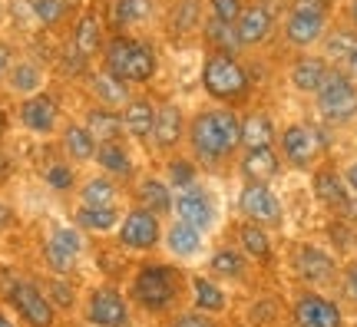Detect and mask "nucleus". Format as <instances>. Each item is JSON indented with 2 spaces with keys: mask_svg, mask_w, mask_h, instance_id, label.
<instances>
[{
  "mask_svg": "<svg viewBox=\"0 0 357 327\" xmlns=\"http://www.w3.org/2000/svg\"><path fill=\"white\" fill-rule=\"evenodd\" d=\"M347 284H351V294L357 298V271H351V275H347Z\"/></svg>",
  "mask_w": 357,
  "mask_h": 327,
  "instance_id": "52",
  "label": "nucleus"
},
{
  "mask_svg": "<svg viewBox=\"0 0 357 327\" xmlns=\"http://www.w3.org/2000/svg\"><path fill=\"white\" fill-rule=\"evenodd\" d=\"M298 271L307 277V281H324V277H331L334 264L328 254H321L318 248H301L298 252Z\"/></svg>",
  "mask_w": 357,
  "mask_h": 327,
  "instance_id": "32",
  "label": "nucleus"
},
{
  "mask_svg": "<svg viewBox=\"0 0 357 327\" xmlns=\"http://www.w3.org/2000/svg\"><path fill=\"white\" fill-rule=\"evenodd\" d=\"M10 304L33 327H50L53 324V304L47 301L43 294H40V288L26 284V281H17V284H10Z\"/></svg>",
  "mask_w": 357,
  "mask_h": 327,
  "instance_id": "11",
  "label": "nucleus"
},
{
  "mask_svg": "<svg viewBox=\"0 0 357 327\" xmlns=\"http://www.w3.org/2000/svg\"><path fill=\"white\" fill-rule=\"evenodd\" d=\"M344 182H347V189H351V192H357V162H351V165H347V176H344Z\"/></svg>",
  "mask_w": 357,
  "mask_h": 327,
  "instance_id": "49",
  "label": "nucleus"
},
{
  "mask_svg": "<svg viewBox=\"0 0 357 327\" xmlns=\"http://www.w3.org/2000/svg\"><path fill=\"white\" fill-rule=\"evenodd\" d=\"M43 178H47V185H50L53 192L73 189V182H77V176H73V165H66V162H50V165H47V172H43Z\"/></svg>",
  "mask_w": 357,
  "mask_h": 327,
  "instance_id": "37",
  "label": "nucleus"
},
{
  "mask_svg": "<svg viewBox=\"0 0 357 327\" xmlns=\"http://www.w3.org/2000/svg\"><path fill=\"white\" fill-rule=\"evenodd\" d=\"M208 7H212V17L225 20V24H235L245 10L242 0H208Z\"/></svg>",
  "mask_w": 357,
  "mask_h": 327,
  "instance_id": "42",
  "label": "nucleus"
},
{
  "mask_svg": "<svg viewBox=\"0 0 357 327\" xmlns=\"http://www.w3.org/2000/svg\"><path fill=\"white\" fill-rule=\"evenodd\" d=\"M169 182H172L176 189H189V185H195V169H192V162H185V159H172V162H169Z\"/></svg>",
  "mask_w": 357,
  "mask_h": 327,
  "instance_id": "39",
  "label": "nucleus"
},
{
  "mask_svg": "<svg viewBox=\"0 0 357 327\" xmlns=\"http://www.w3.org/2000/svg\"><path fill=\"white\" fill-rule=\"evenodd\" d=\"M275 142V123L265 113H252L242 119V146L245 149H261Z\"/></svg>",
  "mask_w": 357,
  "mask_h": 327,
  "instance_id": "27",
  "label": "nucleus"
},
{
  "mask_svg": "<svg viewBox=\"0 0 357 327\" xmlns=\"http://www.w3.org/2000/svg\"><path fill=\"white\" fill-rule=\"evenodd\" d=\"M20 123L37 136H50L56 123H60V106L47 93H33V96H26L20 102Z\"/></svg>",
  "mask_w": 357,
  "mask_h": 327,
  "instance_id": "9",
  "label": "nucleus"
},
{
  "mask_svg": "<svg viewBox=\"0 0 357 327\" xmlns=\"http://www.w3.org/2000/svg\"><path fill=\"white\" fill-rule=\"evenodd\" d=\"M294 317H298V324L301 327H341V314H337V307L331 301H324L318 294H307L298 301L294 307Z\"/></svg>",
  "mask_w": 357,
  "mask_h": 327,
  "instance_id": "16",
  "label": "nucleus"
},
{
  "mask_svg": "<svg viewBox=\"0 0 357 327\" xmlns=\"http://www.w3.org/2000/svg\"><path fill=\"white\" fill-rule=\"evenodd\" d=\"M3 132H7V116L0 113V136H3Z\"/></svg>",
  "mask_w": 357,
  "mask_h": 327,
  "instance_id": "54",
  "label": "nucleus"
},
{
  "mask_svg": "<svg viewBox=\"0 0 357 327\" xmlns=\"http://www.w3.org/2000/svg\"><path fill=\"white\" fill-rule=\"evenodd\" d=\"M33 13L43 26H56L66 17V3L63 0H33Z\"/></svg>",
  "mask_w": 357,
  "mask_h": 327,
  "instance_id": "38",
  "label": "nucleus"
},
{
  "mask_svg": "<svg viewBox=\"0 0 357 327\" xmlns=\"http://www.w3.org/2000/svg\"><path fill=\"white\" fill-rule=\"evenodd\" d=\"M83 126L93 132L96 142H119L126 126H123V116L116 113V109H106V106H93L86 113V123Z\"/></svg>",
  "mask_w": 357,
  "mask_h": 327,
  "instance_id": "20",
  "label": "nucleus"
},
{
  "mask_svg": "<svg viewBox=\"0 0 357 327\" xmlns=\"http://www.w3.org/2000/svg\"><path fill=\"white\" fill-rule=\"evenodd\" d=\"M192 288H195V304H199L202 311H222V307H225V294H222L212 281L195 277V281H192Z\"/></svg>",
  "mask_w": 357,
  "mask_h": 327,
  "instance_id": "35",
  "label": "nucleus"
},
{
  "mask_svg": "<svg viewBox=\"0 0 357 327\" xmlns=\"http://www.w3.org/2000/svg\"><path fill=\"white\" fill-rule=\"evenodd\" d=\"M50 241L56 245V248H63V252H70V254H79V248H83V238H79V235L73 231V228H56Z\"/></svg>",
  "mask_w": 357,
  "mask_h": 327,
  "instance_id": "45",
  "label": "nucleus"
},
{
  "mask_svg": "<svg viewBox=\"0 0 357 327\" xmlns=\"http://www.w3.org/2000/svg\"><path fill=\"white\" fill-rule=\"evenodd\" d=\"M278 155H275V149L271 146H261V149H245L242 155V176L248 178V182H261L265 185L268 178L278 176Z\"/></svg>",
  "mask_w": 357,
  "mask_h": 327,
  "instance_id": "19",
  "label": "nucleus"
},
{
  "mask_svg": "<svg viewBox=\"0 0 357 327\" xmlns=\"http://www.w3.org/2000/svg\"><path fill=\"white\" fill-rule=\"evenodd\" d=\"M189 146L202 165L225 162L242 146V119L231 109H202L189 123Z\"/></svg>",
  "mask_w": 357,
  "mask_h": 327,
  "instance_id": "1",
  "label": "nucleus"
},
{
  "mask_svg": "<svg viewBox=\"0 0 357 327\" xmlns=\"http://www.w3.org/2000/svg\"><path fill=\"white\" fill-rule=\"evenodd\" d=\"M328 73H331L328 60H321V56H301L291 66V86L301 89V93H318L321 83L328 79Z\"/></svg>",
  "mask_w": 357,
  "mask_h": 327,
  "instance_id": "22",
  "label": "nucleus"
},
{
  "mask_svg": "<svg viewBox=\"0 0 357 327\" xmlns=\"http://www.w3.org/2000/svg\"><path fill=\"white\" fill-rule=\"evenodd\" d=\"M13 66V56H10V47L0 43V76H7V70Z\"/></svg>",
  "mask_w": 357,
  "mask_h": 327,
  "instance_id": "48",
  "label": "nucleus"
},
{
  "mask_svg": "<svg viewBox=\"0 0 357 327\" xmlns=\"http://www.w3.org/2000/svg\"><path fill=\"white\" fill-rule=\"evenodd\" d=\"M0 155H3V152H0ZM7 176V162H3V159H0V178Z\"/></svg>",
  "mask_w": 357,
  "mask_h": 327,
  "instance_id": "55",
  "label": "nucleus"
},
{
  "mask_svg": "<svg viewBox=\"0 0 357 327\" xmlns=\"http://www.w3.org/2000/svg\"><path fill=\"white\" fill-rule=\"evenodd\" d=\"M172 212H176L182 222H189V225H195V228H208L212 218H215L208 192H202L199 185L178 189V195L172 199Z\"/></svg>",
  "mask_w": 357,
  "mask_h": 327,
  "instance_id": "12",
  "label": "nucleus"
},
{
  "mask_svg": "<svg viewBox=\"0 0 357 327\" xmlns=\"http://www.w3.org/2000/svg\"><path fill=\"white\" fill-rule=\"evenodd\" d=\"M73 47H77L83 56H96V53L102 50V26H100V17H96V10H86L83 17H79L77 30H73Z\"/></svg>",
  "mask_w": 357,
  "mask_h": 327,
  "instance_id": "25",
  "label": "nucleus"
},
{
  "mask_svg": "<svg viewBox=\"0 0 357 327\" xmlns=\"http://www.w3.org/2000/svg\"><path fill=\"white\" fill-rule=\"evenodd\" d=\"M102 63L113 76H119L123 83L129 86H142V83H149L159 70V56L155 50L146 43V40H136V37H113L106 43V50H102Z\"/></svg>",
  "mask_w": 357,
  "mask_h": 327,
  "instance_id": "2",
  "label": "nucleus"
},
{
  "mask_svg": "<svg viewBox=\"0 0 357 327\" xmlns=\"http://www.w3.org/2000/svg\"><path fill=\"white\" fill-rule=\"evenodd\" d=\"M50 288H53V298H56V301L63 304V307H70V304H73V291L66 288L63 281H53Z\"/></svg>",
  "mask_w": 357,
  "mask_h": 327,
  "instance_id": "47",
  "label": "nucleus"
},
{
  "mask_svg": "<svg viewBox=\"0 0 357 327\" xmlns=\"http://www.w3.org/2000/svg\"><path fill=\"white\" fill-rule=\"evenodd\" d=\"M123 126L132 139H153L155 129V106L149 100H129L123 106Z\"/></svg>",
  "mask_w": 357,
  "mask_h": 327,
  "instance_id": "21",
  "label": "nucleus"
},
{
  "mask_svg": "<svg viewBox=\"0 0 357 327\" xmlns=\"http://www.w3.org/2000/svg\"><path fill=\"white\" fill-rule=\"evenodd\" d=\"M136 298H139L146 307H166L172 298H176V275L169 268H146L139 277H136Z\"/></svg>",
  "mask_w": 357,
  "mask_h": 327,
  "instance_id": "8",
  "label": "nucleus"
},
{
  "mask_svg": "<svg viewBox=\"0 0 357 327\" xmlns=\"http://www.w3.org/2000/svg\"><path fill=\"white\" fill-rule=\"evenodd\" d=\"M328 30V17H324V7H307V3H298L288 20H284V37L291 47H314Z\"/></svg>",
  "mask_w": 357,
  "mask_h": 327,
  "instance_id": "5",
  "label": "nucleus"
},
{
  "mask_svg": "<svg viewBox=\"0 0 357 327\" xmlns=\"http://www.w3.org/2000/svg\"><path fill=\"white\" fill-rule=\"evenodd\" d=\"M79 195H83V205H113L116 185L106 176H96V178H89L86 185H83Z\"/></svg>",
  "mask_w": 357,
  "mask_h": 327,
  "instance_id": "34",
  "label": "nucleus"
},
{
  "mask_svg": "<svg viewBox=\"0 0 357 327\" xmlns=\"http://www.w3.org/2000/svg\"><path fill=\"white\" fill-rule=\"evenodd\" d=\"M60 142H63V152L73 159V162H89V159H96V146H100V142L93 139V132H89L86 126L70 123V126L63 129Z\"/></svg>",
  "mask_w": 357,
  "mask_h": 327,
  "instance_id": "24",
  "label": "nucleus"
},
{
  "mask_svg": "<svg viewBox=\"0 0 357 327\" xmlns=\"http://www.w3.org/2000/svg\"><path fill=\"white\" fill-rule=\"evenodd\" d=\"M199 231H202V228H195V225H189V222H182V218H178L176 225L169 228V235H166L169 252L178 254V258L195 254L199 252V245H202V235H199Z\"/></svg>",
  "mask_w": 357,
  "mask_h": 327,
  "instance_id": "28",
  "label": "nucleus"
},
{
  "mask_svg": "<svg viewBox=\"0 0 357 327\" xmlns=\"http://www.w3.org/2000/svg\"><path fill=\"white\" fill-rule=\"evenodd\" d=\"M238 208H242L252 222H258V225H265V222H278L281 218L278 195L268 189V185H261V182H248V185H245L242 195H238Z\"/></svg>",
  "mask_w": 357,
  "mask_h": 327,
  "instance_id": "10",
  "label": "nucleus"
},
{
  "mask_svg": "<svg viewBox=\"0 0 357 327\" xmlns=\"http://www.w3.org/2000/svg\"><path fill=\"white\" fill-rule=\"evenodd\" d=\"M10 218H13V212L7 208V205H3V201H0V228H7V225H10Z\"/></svg>",
  "mask_w": 357,
  "mask_h": 327,
  "instance_id": "50",
  "label": "nucleus"
},
{
  "mask_svg": "<svg viewBox=\"0 0 357 327\" xmlns=\"http://www.w3.org/2000/svg\"><path fill=\"white\" fill-rule=\"evenodd\" d=\"M89 89H93V96L100 106L106 109H123L132 96H129V83H123L119 76H113L109 70H102V73H93L89 76Z\"/></svg>",
  "mask_w": 357,
  "mask_h": 327,
  "instance_id": "17",
  "label": "nucleus"
},
{
  "mask_svg": "<svg viewBox=\"0 0 357 327\" xmlns=\"http://www.w3.org/2000/svg\"><path fill=\"white\" fill-rule=\"evenodd\" d=\"M242 245H245V252L252 254V258H258V261H265L268 254H271V245H268V235L255 225H245L242 228Z\"/></svg>",
  "mask_w": 357,
  "mask_h": 327,
  "instance_id": "36",
  "label": "nucleus"
},
{
  "mask_svg": "<svg viewBox=\"0 0 357 327\" xmlns=\"http://www.w3.org/2000/svg\"><path fill=\"white\" fill-rule=\"evenodd\" d=\"M77 222L89 231H109L116 225V208L113 205H83L77 212Z\"/></svg>",
  "mask_w": 357,
  "mask_h": 327,
  "instance_id": "33",
  "label": "nucleus"
},
{
  "mask_svg": "<svg viewBox=\"0 0 357 327\" xmlns=\"http://www.w3.org/2000/svg\"><path fill=\"white\" fill-rule=\"evenodd\" d=\"M351 24H354V30H357V0H351Z\"/></svg>",
  "mask_w": 357,
  "mask_h": 327,
  "instance_id": "53",
  "label": "nucleus"
},
{
  "mask_svg": "<svg viewBox=\"0 0 357 327\" xmlns=\"http://www.w3.org/2000/svg\"><path fill=\"white\" fill-rule=\"evenodd\" d=\"M185 136V116L176 102H162L155 106V129H153V142L159 149H176Z\"/></svg>",
  "mask_w": 357,
  "mask_h": 327,
  "instance_id": "14",
  "label": "nucleus"
},
{
  "mask_svg": "<svg viewBox=\"0 0 357 327\" xmlns=\"http://www.w3.org/2000/svg\"><path fill=\"white\" fill-rule=\"evenodd\" d=\"M0 327H13V324H10V321H7L3 314H0Z\"/></svg>",
  "mask_w": 357,
  "mask_h": 327,
  "instance_id": "56",
  "label": "nucleus"
},
{
  "mask_svg": "<svg viewBox=\"0 0 357 327\" xmlns=\"http://www.w3.org/2000/svg\"><path fill=\"white\" fill-rule=\"evenodd\" d=\"M153 17V0H113L116 26H139Z\"/></svg>",
  "mask_w": 357,
  "mask_h": 327,
  "instance_id": "31",
  "label": "nucleus"
},
{
  "mask_svg": "<svg viewBox=\"0 0 357 327\" xmlns=\"http://www.w3.org/2000/svg\"><path fill=\"white\" fill-rule=\"evenodd\" d=\"M7 86L20 96H33L43 86V70L33 60H13V66L7 70Z\"/></svg>",
  "mask_w": 357,
  "mask_h": 327,
  "instance_id": "26",
  "label": "nucleus"
},
{
  "mask_svg": "<svg viewBox=\"0 0 357 327\" xmlns=\"http://www.w3.org/2000/svg\"><path fill=\"white\" fill-rule=\"evenodd\" d=\"M347 70H351V76H357V47L351 50V56H347Z\"/></svg>",
  "mask_w": 357,
  "mask_h": 327,
  "instance_id": "51",
  "label": "nucleus"
},
{
  "mask_svg": "<svg viewBox=\"0 0 357 327\" xmlns=\"http://www.w3.org/2000/svg\"><path fill=\"white\" fill-rule=\"evenodd\" d=\"M212 268H215L218 275H229V277L231 275H242V258L225 248V252H215V258H212Z\"/></svg>",
  "mask_w": 357,
  "mask_h": 327,
  "instance_id": "44",
  "label": "nucleus"
},
{
  "mask_svg": "<svg viewBox=\"0 0 357 327\" xmlns=\"http://www.w3.org/2000/svg\"><path fill=\"white\" fill-rule=\"evenodd\" d=\"M354 47H357V37H354V33H347V30H341V33H334V37L328 40V43H324V50H328V56H337V60H347Z\"/></svg>",
  "mask_w": 357,
  "mask_h": 327,
  "instance_id": "40",
  "label": "nucleus"
},
{
  "mask_svg": "<svg viewBox=\"0 0 357 327\" xmlns=\"http://www.w3.org/2000/svg\"><path fill=\"white\" fill-rule=\"evenodd\" d=\"M119 241H123L126 248H139V252L153 248L155 241H159V215H155L153 208H146V205L132 208V212L119 222Z\"/></svg>",
  "mask_w": 357,
  "mask_h": 327,
  "instance_id": "6",
  "label": "nucleus"
},
{
  "mask_svg": "<svg viewBox=\"0 0 357 327\" xmlns=\"http://www.w3.org/2000/svg\"><path fill=\"white\" fill-rule=\"evenodd\" d=\"M318 152H321V139L311 126L294 123V126H288L281 132V155H284L294 169H307V165L318 159Z\"/></svg>",
  "mask_w": 357,
  "mask_h": 327,
  "instance_id": "7",
  "label": "nucleus"
},
{
  "mask_svg": "<svg viewBox=\"0 0 357 327\" xmlns=\"http://www.w3.org/2000/svg\"><path fill=\"white\" fill-rule=\"evenodd\" d=\"M47 264H50L56 275H66V271H73V264H77V254L63 252V248H56V245H47Z\"/></svg>",
  "mask_w": 357,
  "mask_h": 327,
  "instance_id": "41",
  "label": "nucleus"
},
{
  "mask_svg": "<svg viewBox=\"0 0 357 327\" xmlns=\"http://www.w3.org/2000/svg\"><path fill=\"white\" fill-rule=\"evenodd\" d=\"M89 321L96 327H126V301L116 294V291L102 288L89 298Z\"/></svg>",
  "mask_w": 357,
  "mask_h": 327,
  "instance_id": "15",
  "label": "nucleus"
},
{
  "mask_svg": "<svg viewBox=\"0 0 357 327\" xmlns=\"http://www.w3.org/2000/svg\"><path fill=\"white\" fill-rule=\"evenodd\" d=\"M176 327H215V324H212L205 314H182L176 321Z\"/></svg>",
  "mask_w": 357,
  "mask_h": 327,
  "instance_id": "46",
  "label": "nucleus"
},
{
  "mask_svg": "<svg viewBox=\"0 0 357 327\" xmlns=\"http://www.w3.org/2000/svg\"><path fill=\"white\" fill-rule=\"evenodd\" d=\"M195 24H202V20H199V0H182V7L176 10V30L185 33V30H192Z\"/></svg>",
  "mask_w": 357,
  "mask_h": 327,
  "instance_id": "43",
  "label": "nucleus"
},
{
  "mask_svg": "<svg viewBox=\"0 0 357 327\" xmlns=\"http://www.w3.org/2000/svg\"><path fill=\"white\" fill-rule=\"evenodd\" d=\"M136 195H139L142 205H146V208H153L155 215L172 212V192H169V185L162 182V178H142L139 189H136Z\"/></svg>",
  "mask_w": 357,
  "mask_h": 327,
  "instance_id": "30",
  "label": "nucleus"
},
{
  "mask_svg": "<svg viewBox=\"0 0 357 327\" xmlns=\"http://www.w3.org/2000/svg\"><path fill=\"white\" fill-rule=\"evenodd\" d=\"M202 86L218 102L242 100L245 93H248V70L235 56H229V53L212 50L202 63Z\"/></svg>",
  "mask_w": 357,
  "mask_h": 327,
  "instance_id": "3",
  "label": "nucleus"
},
{
  "mask_svg": "<svg viewBox=\"0 0 357 327\" xmlns=\"http://www.w3.org/2000/svg\"><path fill=\"white\" fill-rule=\"evenodd\" d=\"M235 30H238V40H242V47H258V43H265L271 37V30H275V13L261 7V3H252V7H245L242 17L235 20Z\"/></svg>",
  "mask_w": 357,
  "mask_h": 327,
  "instance_id": "13",
  "label": "nucleus"
},
{
  "mask_svg": "<svg viewBox=\"0 0 357 327\" xmlns=\"http://www.w3.org/2000/svg\"><path fill=\"white\" fill-rule=\"evenodd\" d=\"M314 195H318L324 205H331L334 212H351V195H347V182L334 169H321L314 176Z\"/></svg>",
  "mask_w": 357,
  "mask_h": 327,
  "instance_id": "18",
  "label": "nucleus"
},
{
  "mask_svg": "<svg viewBox=\"0 0 357 327\" xmlns=\"http://www.w3.org/2000/svg\"><path fill=\"white\" fill-rule=\"evenodd\" d=\"M202 33H205V43L215 53L235 56V53L242 50V40H238L235 24H225V20H218V17H208V20H202Z\"/></svg>",
  "mask_w": 357,
  "mask_h": 327,
  "instance_id": "23",
  "label": "nucleus"
},
{
  "mask_svg": "<svg viewBox=\"0 0 357 327\" xmlns=\"http://www.w3.org/2000/svg\"><path fill=\"white\" fill-rule=\"evenodd\" d=\"M96 162L109 172V176H129L132 172V159L123 142H100L96 146Z\"/></svg>",
  "mask_w": 357,
  "mask_h": 327,
  "instance_id": "29",
  "label": "nucleus"
},
{
  "mask_svg": "<svg viewBox=\"0 0 357 327\" xmlns=\"http://www.w3.org/2000/svg\"><path fill=\"white\" fill-rule=\"evenodd\" d=\"M314 96H318V113L328 123L341 126V123H351L357 116V86L354 79L347 73H341V70H331Z\"/></svg>",
  "mask_w": 357,
  "mask_h": 327,
  "instance_id": "4",
  "label": "nucleus"
}]
</instances>
